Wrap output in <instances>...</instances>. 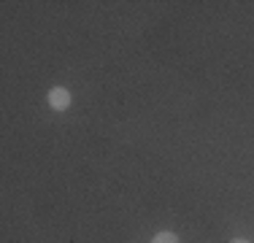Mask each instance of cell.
<instances>
[{"instance_id":"cell-1","label":"cell","mask_w":254,"mask_h":243,"mask_svg":"<svg viewBox=\"0 0 254 243\" xmlns=\"http://www.w3.org/2000/svg\"><path fill=\"white\" fill-rule=\"evenodd\" d=\"M49 106L54 111H68L70 108V92L65 87H52L49 89Z\"/></svg>"},{"instance_id":"cell-2","label":"cell","mask_w":254,"mask_h":243,"mask_svg":"<svg viewBox=\"0 0 254 243\" xmlns=\"http://www.w3.org/2000/svg\"><path fill=\"white\" fill-rule=\"evenodd\" d=\"M152 243H179V235L176 233H168V230H162V233H157Z\"/></svg>"},{"instance_id":"cell-3","label":"cell","mask_w":254,"mask_h":243,"mask_svg":"<svg viewBox=\"0 0 254 243\" xmlns=\"http://www.w3.org/2000/svg\"><path fill=\"white\" fill-rule=\"evenodd\" d=\"M230 243H249V241H244V238H233Z\"/></svg>"}]
</instances>
